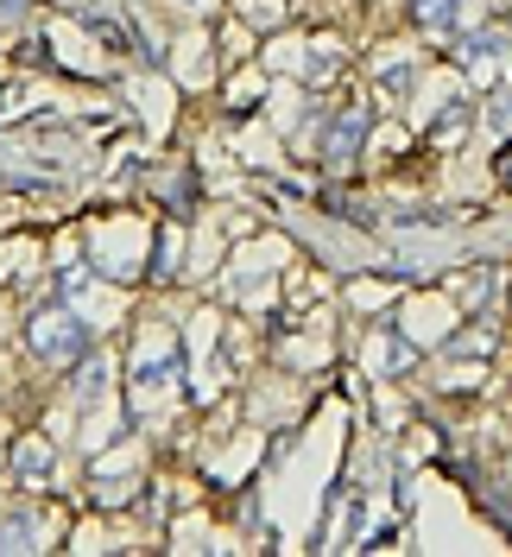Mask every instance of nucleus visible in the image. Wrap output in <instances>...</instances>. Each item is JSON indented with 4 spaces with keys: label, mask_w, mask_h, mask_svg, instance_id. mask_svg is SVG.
I'll use <instances>...</instances> for the list:
<instances>
[{
    "label": "nucleus",
    "mask_w": 512,
    "mask_h": 557,
    "mask_svg": "<svg viewBox=\"0 0 512 557\" xmlns=\"http://www.w3.org/2000/svg\"><path fill=\"white\" fill-rule=\"evenodd\" d=\"M33 342H38V355L71 362L76 349H82V324H76V317H64V311H51V317H38V324H33Z\"/></svg>",
    "instance_id": "f257e3e1"
},
{
    "label": "nucleus",
    "mask_w": 512,
    "mask_h": 557,
    "mask_svg": "<svg viewBox=\"0 0 512 557\" xmlns=\"http://www.w3.org/2000/svg\"><path fill=\"white\" fill-rule=\"evenodd\" d=\"M361 140H367V109H348L342 121H335L323 159H330V165H348V152H361Z\"/></svg>",
    "instance_id": "f03ea898"
},
{
    "label": "nucleus",
    "mask_w": 512,
    "mask_h": 557,
    "mask_svg": "<svg viewBox=\"0 0 512 557\" xmlns=\"http://www.w3.org/2000/svg\"><path fill=\"white\" fill-rule=\"evenodd\" d=\"M20 482H33V488L51 482V463H44V450H38V444L20 450Z\"/></svg>",
    "instance_id": "7ed1b4c3"
},
{
    "label": "nucleus",
    "mask_w": 512,
    "mask_h": 557,
    "mask_svg": "<svg viewBox=\"0 0 512 557\" xmlns=\"http://www.w3.org/2000/svg\"><path fill=\"white\" fill-rule=\"evenodd\" d=\"M456 0H411V13L424 20V26H456V13H449Z\"/></svg>",
    "instance_id": "20e7f679"
}]
</instances>
